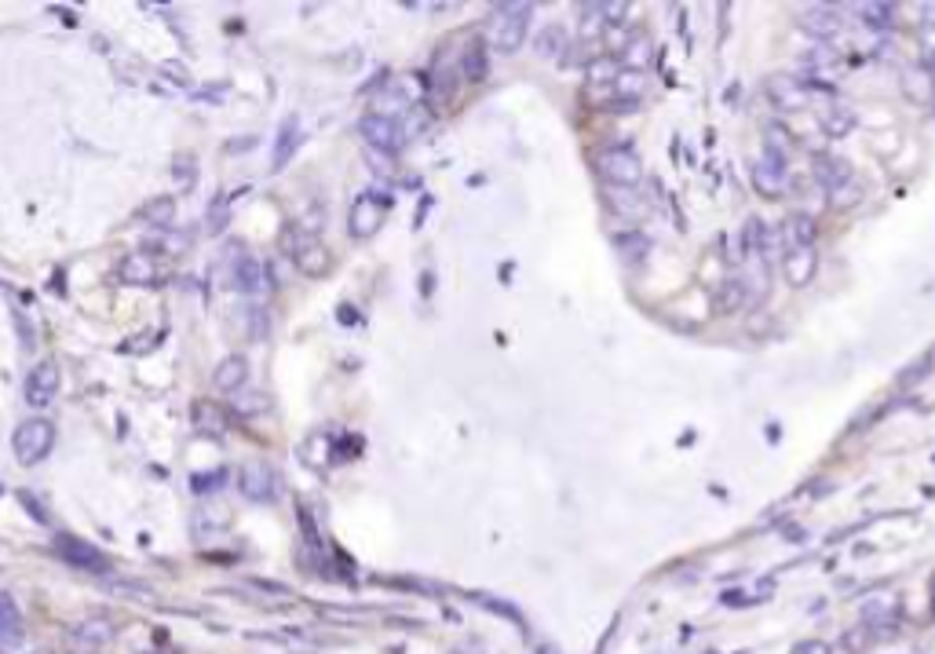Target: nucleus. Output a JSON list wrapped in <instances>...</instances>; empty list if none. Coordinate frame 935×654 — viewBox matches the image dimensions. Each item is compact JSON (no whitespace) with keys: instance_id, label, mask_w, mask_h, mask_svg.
<instances>
[{"instance_id":"1","label":"nucleus","mask_w":935,"mask_h":654,"mask_svg":"<svg viewBox=\"0 0 935 654\" xmlns=\"http://www.w3.org/2000/svg\"><path fill=\"white\" fill-rule=\"evenodd\" d=\"M282 246H286V253L296 260V267L307 274V279H326V274L333 270V256H329V249L318 242L315 234H307L300 227H289L286 238H282Z\"/></svg>"},{"instance_id":"2","label":"nucleus","mask_w":935,"mask_h":654,"mask_svg":"<svg viewBox=\"0 0 935 654\" xmlns=\"http://www.w3.org/2000/svg\"><path fill=\"white\" fill-rule=\"evenodd\" d=\"M527 26H530V4H501L487 26V37L497 52L512 55L519 44H523Z\"/></svg>"},{"instance_id":"3","label":"nucleus","mask_w":935,"mask_h":654,"mask_svg":"<svg viewBox=\"0 0 935 654\" xmlns=\"http://www.w3.org/2000/svg\"><path fill=\"white\" fill-rule=\"evenodd\" d=\"M52 442H55V428H52L44 417H33V421L19 424V432H15V439H12L15 457H19L22 464H37V461H44L48 450H52Z\"/></svg>"},{"instance_id":"4","label":"nucleus","mask_w":935,"mask_h":654,"mask_svg":"<svg viewBox=\"0 0 935 654\" xmlns=\"http://www.w3.org/2000/svg\"><path fill=\"white\" fill-rule=\"evenodd\" d=\"M596 168H600V176H603L610 187H636L640 176H643V165H640V157H636L629 147L600 150Z\"/></svg>"},{"instance_id":"5","label":"nucleus","mask_w":935,"mask_h":654,"mask_svg":"<svg viewBox=\"0 0 935 654\" xmlns=\"http://www.w3.org/2000/svg\"><path fill=\"white\" fill-rule=\"evenodd\" d=\"M282 490V479L278 472H274L267 461H249L246 468H241V494H246L249 501H274Z\"/></svg>"},{"instance_id":"6","label":"nucleus","mask_w":935,"mask_h":654,"mask_svg":"<svg viewBox=\"0 0 935 654\" xmlns=\"http://www.w3.org/2000/svg\"><path fill=\"white\" fill-rule=\"evenodd\" d=\"M359 132L366 135V143L373 150H384V154H391V150H399L406 143V128L395 117H384V114H366L359 121Z\"/></svg>"},{"instance_id":"7","label":"nucleus","mask_w":935,"mask_h":654,"mask_svg":"<svg viewBox=\"0 0 935 654\" xmlns=\"http://www.w3.org/2000/svg\"><path fill=\"white\" fill-rule=\"evenodd\" d=\"M59 384H62L59 366H55V362H41V366H33V369H29L22 395H26L29 406H37V409H41V406H48V402L59 395Z\"/></svg>"},{"instance_id":"8","label":"nucleus","mask_w":935,"mask_h":654,"mask_svg":"<svg viewBox=\"0 0 935 654\" xmlns=\"http://www.w3.org/2000/svg\"><path fill=\"white\" fill-rule=\"evenodd\" d=\"M384 213H388V198H384V194H380V190L362 194V198L351 205V234H355V238H369V234H376V227H380V220H384Z\"/></svg>"},{"instance_id":"9","label":"nucleus","mask_w":935,"mask_h":654,"mask_svg":"<svg viewBox=\"0 0 935 654\" xmlns=\"http://www.w3.org/2000/svg\"><path fill=\"white\" fill-rule=\"evenodd\" d=\"M768 95L778 102L782 110H801V107H808V102H811V85H804L801 77L778 74V77L768 81Z\"/></svg>"},{"instance_id":"10","label":"nucleus","mask_w":935,"mask_h":654,"mask_svg":"<svg viewBox=\"0 0 935 654\" xmlns=\"http://www.w3.org/2000/svg\"><path fill=\"white\" fill-rule=\"evenodd\" d=\"M753 183L760 187V194H782L786 190V161L775 154H760V161L753 165Z\"/></svg>"},{"instance_id":"11","label":"nucleus","mask_w":935,"mask_h":654,"mask_svg":"<svg viewBox=\"0 0 935 654\" xmlns=\"http://www.w3.org/2000/svg\"><path fill=\"white\" fill-rule=\"evenodd\" d=\"M234 286L246 296H260L267 289V270H263V263L253 253H241L234 260Z\"/></svg>"},{"instance_id":"12","label":"nucleus","mask_w":935,"mask_h":654,"mask_svg":"<svg viewBox=\"0 0 935 654\" xmlns=\"http://www.w3.org/2000/svg\"><path fill=\"white\" fill-rule=\"evenodd\" d=\"M59 556L74 567H85V570H107V560L99 556V548L81 541V537H59Z\"/></svg>"},{"instance_id":"13","label":"nucleus","mask_w":935,"mask_h":654,"mask_svg":"<svg viewBox=\"0 0 935 654\" xmlns=\"http://www.w3.org/2000/svg\"><path fill=\"white\" fill-rule=\"evenodd\" d=\"M121 282H128V286H154L157 282V260L150 253H128L121 260Z\"/></svg>"},{"instance_id":"14","label":"nucleus","mask_w":935,"mask_h":654,"mask_svg":"<svg viewBox=\"0 0 935 654\" xmlns=\"http://www.w3.org/2000/svg\"><path fill=\"white\" fill-rule=\"evenodd\" d=\"M801 26H804V29L811 33L815 41H834L837 33H841V15H837L834 8H826V4H818V8H808V12H804Z\"/></svg>"},{"instance_id":"15","label":"nucleus","mask_w":935,"mask_h":654,"mask_svg":"<svg viewBox=\"0 0 935 654\" xmlns=\"http://www.w3.org/2000/svg\"><path fill=\"white\" fill-rule=\"evenodd\" d=\"M808 246H815V220L804 216V213L786 216V223H782V249L793 253V249H808Z\"/></svg>"},{"instance_id":"16","label":"nucleus","mask_w":935,"mask_h":654,"mask_svg":"<svg viewBox=\"0 0 935 654\" xmlns=\"http://www.w3.org/2000/svg\"><path fill=\"white\" fill-rule=\"evenodd\" d=\"M190 421H194V428L205 432V435H223V432H227V413H223L220 402H213V399H197L194 409H190Z\"/></svg>"},{"instance_id":"17","label":"nucleus","mask_w":935,"mask_h":654,"mask_svg":"<svg viewBox=\"0 0 935 654\" xmlns=\"http://www.w3.org/2000/svg\"><path fill=\"white\" fill-rule=\"evenodd\" d=\"M815 267H818V253H815V246L786 253V279H789L793 286H808V282H811V274H815Z\"/></svg>"},{"instance_id":"18","label":"nucleus","mask_w":935,"mask_h":654,"mask_svg":"<svg viewBox=\"0 0 935 654\" xmlns=\"http://www.w3.org/2000/svg\"><path fill=\"white\" fill-rule=\"evenodd\" d=\"M246 376H249V362L241 359V355H227V359L216 366V373H213V384H216L220 392H238L241 384H246Z\"/></svg>"},{"instance_id":"19","label":"nucleus","mask_w":935,"mask_h":654,"mask_svg":"<svg viewBox=\"0 0 935 654\" xmlns=\"http://www.w3.org/2000/svg\"><path fill=\"white\" fill-rule=\"evenodd\" d=\"M22 636V618L8 593H0V647H12Z\"/></svg>"},{"instance_id":"20","label":"nucleus","mask_w":935,"mask_h":654,"mask_svg":"<svg viewBox=\"0 0 935 654\" xmlns=\"http://www.w3.org/2000/svg\"><path fill=\"white\" fill-rule=\"evenodd\" d=\"M303 143V135H300V121L296 117H289L286 125H282V132H278V143H274V168H282V165H289V157L296 154V147Z\"/></svg>"},{"instance_id":"21","label":"nucleus","mask_w":935,"mask_h":654,"mask_svg":"<svg viewBox=\"0 0 935 654\" xmlns=\"http://www.w3.org/2000/svg\"><path fill=\"white\" fill-rule=\"evenodd\" d=\"M610 205H614L621 216H629V220H636V216L647 213L643 194H636V190H629V187H614V190H610Z\"/></svg>"},{"instance_id":"22","label":"nucleus","mask_w":935,"mask_h":654,"mask_svg":"<svg viewBox=\"0 0 935 654\" xmlns=\"http://www.w3.org/2000/svg\"><path fill=\"white\" fill-rule=\"evenodd\" d=\"M461 74L468 81H482L487 77V48H482V41H472L461 55Z\"/></svg>"},{"instance_id":"23","label":"nucleus","mask_w":935,"mask_h":654,"mask_svg":"<svg viewBox=\"0 0 935 654\" xmlns=\"http://www.w3.org/2000/svg\"><path fill=\"white\" fill-rule=\"evenodd\" d=\"M143 220L154 223L157 230H168L172 220H176V201H172V198H154V201H147V205H143Z\"/></svg>"},{"instance_id":"24","label":"nucleus","mask_w":935,"mask_h":654,"mask_svg":"<svg viewBox=\"0 0 935 654\" xmlns=\"http://www.w3.org/2000/svg\"><path fill=\"white\" fill-rule=\"evenodd\" d=\"M808 66H811V77H834L841 70V59L834 55V48L818 44L811 55H808Z\"/></svg>"},{"instance_id":"25","label":"nucleus","mask_w":935,"mask_h":654,"mask_svg":"<svg viewBox=\"0 0 935 654\" xmlns=\"http://www.w3.org/2000/svg\"><path fill=\"white\" fill-rule=\"evenodd\" d=\"M650 55H654V52H650V41H647V37H636V41L625 44V52H621V62H625L633 74H640L643 66L650 62Z\"/></svg>"},{"instance_id":"26","label":"nucleus","mask_w":935,"mask_h":654,"mask_svg":"<svg viewBox=\"0 0 935 654\" xmlns=\"http://www.w3.org/2000/svg\"><path fill=\"white\" fill-rule=\"evenodd\" d=\"M567 48V33L560 26H548L537 37V55H560Z\"/></svg>"},{"instance_id":"27","label":"nucleus","mask_w":935,"mask_h":654,"mask_svg":"<svg viewBox=\"0 0 935 654\" xmlns=\"http://www.w3.org/2000/svg\"><path fill=\"white\" fill-rule=\"evenodd\" d=\"M183 246H187V238H183V234H168V230H157L150 242H147V249H165L168 256L183 253Z\"/></svg>"},{"instance_id":"28","label":"nucleus","mask_w":935,"mask_h":654,"mask_svg":"<svg viewBox=\"0 0 935 654\" xmlns=\"http://www.w3.org/2000/svg\"><path fill=\"white\" fill-rule=\"evenodd\" d=\"M223 479H227V472H223V468H216V472H201V475H190V490H197V494H213V490H220V487H223Z\"/></svg>"},{"instance_id":"29","label":"nucleus","mask_w":935,"mask_h":654,"mask_svg":"<svg viewBox=\"0 0 935 654\" xmlns=\"http://www.w3.org/2000/svg\"><path fill=\"white\" fill-rule=\"evenodd\" d=\"M858 15H866V26H877V29L891 26V4H858Z\"/></svg>"},{"instance_id":"30","label":"nucleus","mask_w":935,"mask_h":654,"mask_svg":"<svg viewBox=\"0 0 935 654\" xmlns=\"http://www.w3.org/2000/svg\"><path fill=\"white\" fill-rule=\"evenodd\" d=\"M234 409L246 413V417H256V413H267V409H270V402H267V395L253 392V395H241V399L234 402Z\"/></svg>"},{"instance_id":"31","label":"nucleus","mask_w":935,"mask_h":654,"mask_svg":"<svg viewBox=\"0 0 935 654\" xmlns=\"http://www.w3.org/2000/svg\"><path fill=\"white\" fill-rule=\"evenodd\" d=\"M77 640H85V643H107V640H110V622H85V626L77 629Z\"/></svg>"},{"instance_id":"32","label":"nucleus","mask_w":935,"mask_h":654,"mask_svg":"<svg viewBox=\"0 0 935 654\" xmlns=\"http://www.w3.org/2000/svg\"><path fill=\"white\" fill-rule=\"evenodd\" d=\"M903 88H907V92L917 99V102H924V99L935 92V81H931V77H924V74H910V77L903 81Z\"/></svg>"},{"instance_id":"33","label":"nucleus","mask_w":935,"mask_h":654,"mask_svg":"<svg viewBox=\"0 0 935 654\" xmlns=\"http://www.w3.org/2000/svg\"><path fill=\"white\" fill-rule=\"evenodd\" d=\"M588 77H592L596 85H600V81H617V62H614V59H607V55H603V59H596L592 66H588Z\"/></svg>"},{"instance_id":"34","label":"nucleus","mask_w":935,"mask_h":654,"mask_svg":"<svg viewBox=\"0 0 935 654\" xmlns=\"http://www.w3.org/2000/svg\"><path fill=\"white\" fill-rule=\"evenodd\" d=\"M614 85H617V92H621V95H629V99H636V95L643 92V77H640V74H633V70H629V74H617V81H614Z\"/></svg>"},{"instance_id":"35","label":"nucleus","mask_w":935,"mask_h":654,"mask_svg":"<svg viewBox=\"0 0 935 654\" xmlns=\"http://www.w3.org/2000/svg\"><path fill=\"white\" fill-rule=\"evenodd\" d=\"M617 249H625V256H640V253H647V238L643 234H633V238H617Z\"/></svg>"},{"instance_id":"36","label":"nucleus","mask_w":935,"mask_h":654,"mask_svg":"<svg viewBox=\"0 0 935 654\" xmlns=\"http://www.w3.org/2000/svg\"><path fill=\"white\" fill-rule=\"evenodd\" d=\"M808 654H829L826 647H808Z\"/></svg>"},{"instance_id":"37","label":"nucleus","mask_w":935,"mask_h":654,"mask_svg":"<svg viewBox=\"0 0 935 654\" xmlns=\"http://www.w3.org/2000/svg\"><path fill=\"white\" fill-rule=\"evenodd\" d=\"M544 654H548V650H544Z\"/></svg>"}]
</instances>
